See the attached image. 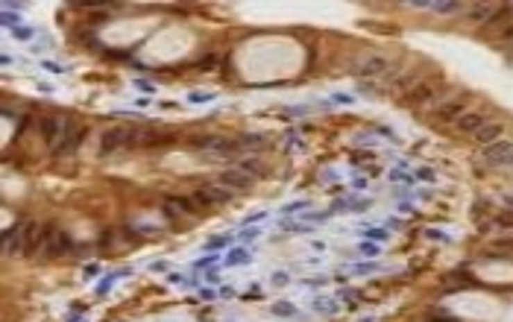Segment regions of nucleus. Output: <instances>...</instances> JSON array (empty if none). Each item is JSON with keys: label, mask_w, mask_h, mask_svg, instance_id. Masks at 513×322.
Here are the masks:
<instances>
[{"label": "nucleus", "mask_w": 513, "mask_h": 322, "mask_svg": "<svg viewBox=\"0 0 513 322\" xmlns=\"http://www.w3.org/2000/svg\"><path fill=\"white\" fill-rule=\"evenodd\" d=\"M133 138H135V126H112L100 135V153L109 155L117 150H126V146H133Z\"/></svg>", "instance_id": "20e7f679"}, {"label": "nucleus", "mask_w": 513, "mask_h": 322, "mask_svg": "<svg viewBox=\"0 0 513 322\" xmlns=\"http://www.w3.org/2000/svg\"><path fill=\"white\" fill-rule=\"evenodd\" d=\"M71 237H68V232H62V229H50L47 232V237H44V252L50 255V258H59V255H68L71 252Z\"/></svg>", "instance_id": "6e6552de"}, {"label": "nucleus", "mask_w": 513, "mask_h": 322, "mask_svg": "<svg viewBox=\"0 0 513 322\" xmlns=\"http://www.w3.org/2000/svg\"><path fill=\"white\" fill-rule=\"evenodd\" d=\"M472 103V94L469 91H464V94H457V97H449V100H443L437 109H434V126H452V124H457L460 117L466 115V105Z\"/></svg>", "instance_id": "7ed1b4c3"}, {"label": "nucleus", "mask_w": 513, "mask_h": 322, "mask_svg": "<svg viewBox=\"0 0 513 322\" xmlns=\"http://www.w3.org/2000/svg\"><path fill=\"white\" fill-rule=\"evenodd\" d=\"M42 138H44V144H47L50 153L68 150V138H74V135H71V124H68V120H65L62 115H47V117L42 120Z\"/></svg>", "instance_id": "f03ea898"}, {"label": "nucleus", "mask_w": 513, "mask_h": 322, "mask_svg": "<svg viewBox=\"0 0 513 322\" xmlns=\"http://www.w3.org/2000/svg\"><path fill=\"white\" fill-rule=\"evenodd\" d=\"M502 138H505V124H502V120H490V124H484L478 129V135H476V141L481 146H490V144L502 141Z\"/></svg>", "instance_id": "f8f14e48"}, {"label": "nucleus", "mask_w": 513, "mask_h": 322, "mask_svg": "<svg viewBox=\"0 0 513 322\" xmlns=\"http://www.w3.org/2000/svg\"><path fill=\"white\" fill-rule=\"evenodd\" d=\"M220 182H223V185H226V187H229V191H246V187H249V185H253L255 179H253V176H249V173H246V170H241L238 164H235V167H229V170H223V173H220Z\"/></svg>", "instance_id": "9d476101"}, {"label": "nucleus", "mask_w": 513, "mask_h": 322, "mask_svg": "<svg viewBox=\"0 0 513 322\" xmlns=\"http://www.w3.org/2000/svg\"><path fill=\"white\" fill-rule=\"evenodd\" d=\"M481 161L487 167H513V141L502 138L490 146H481Z\"/></svg>", "instance_id": "39448f33"}, {"label": "nucleus", "mask_w": 513, "mask_h": 322, "mask_svg": "<svg viewBox=\"0 0 513 322\" xmlns=\"http://www.w3.org/2000/svg\"><path fill=\"white\" fill-rule=\"evenodd\" d=\"M232 199V191L229 187H217V185H203L194 191V203L200 208H208V205H223Z\"/></svg>", "instance_id": "423d86ee"}, {"label": "nucleus", "mask_w": 513, "mask_h": 322, "mask_svg": "<svg viewBox=\"0 0 513 322\" xmlns=\"http://www.w3.org/2000/svg\"><path fill=\"white\" fill-rule=\"evenodd\" d=\"M446 94V83L443 79H423V83H419L417 88H411L402 97V103L407 105V109H428L431 103H437L440 97Z\"/></svg>", "instance_id": "f257e3e1"}, {"label": "nucleus", "mask_w": 513, "mask_h": 322, "mask_svg": "<svg viewBox=\"0 0 513 322\" xmlns=\"http://www.w3.org/2000/svg\"><path fill=\"white\" fill-rule=\"evenodd\" d=\"M419 9H431V12H440V15H455V12H466L464 3H417Z\"/></svg>", "instance_id": "4468645a"}, {"label": "nucleus", "mask_w": 513, "mask_h": 322, "mask_svg": "<svg viewBox=\"0 0 513 322\" xmlns=\"http://www.w3.org/2000/svg\"><path fill=\"white\" fill-rule=\"evenodd\" d=\"M484 124H490L487 112H466V115L455 124V132H457V135H472V138H476L478 129H481Z\"/></svg>", "instance_id": "1a4fd4ad"}, {"label": "nucleus", "mask_w": 513, "mask_h": 322, "mask_svg": "<svg viewBox=\"0 0 513 322\" xmlns=\"http://www.w3.org/2000/svg\"><path fill=\"white\" fill-rule=\"evenodd\" d=\"M490 249L493 252H513V237H496V240H490Z\"/></svg>", "instance_id": "2eb2a0df"}, {"label": "nucleus", "mask_w": 513, "mask_h": 322, "mask_svg": "<svg viewBox=\"0 0 513 322\" xmlns=\"http://www.w3.org/2000/svg\"><path fill=\"white\" fill-rule=\"evenodd\" d=\"M393 71V62L387 59V56H367V59H361V65L355 68V74H358L361 79H367V76H387Z\"/></svg>", "instance_id": "0eeeda50"}, {"label": "nucleus", "mask_w": 513, "mask_h": 322, "mask_svg": "<svg viewBox=\"0 0 513 322\" xmlns=\"http://www.w3.org/2000/svg\"><path fill=\"white\" fill-rule=\"evenodd\" d=\"M498 12H502V6H493V3H472L466 6V21L469 24H490Z\"/></svg>", "instance_id": "9b49d317"}, {"label": "nucleus", "mask_w": 513, "mask_h": 322, "mask_svg": "<svg viewBox=\"0 0 513 322\" xmlns=\"http://www.w3.org/2000/svg\"><path fill=\"white\" fill-rule=\"evenodd\" d=\"M238 167H241V170H246L253 179H255V176H264V173H267V164H264L261 158H255V155H249V158L238 161Z\"/></svg>", "instance_id": "ddd939ff"}]
</instances>
